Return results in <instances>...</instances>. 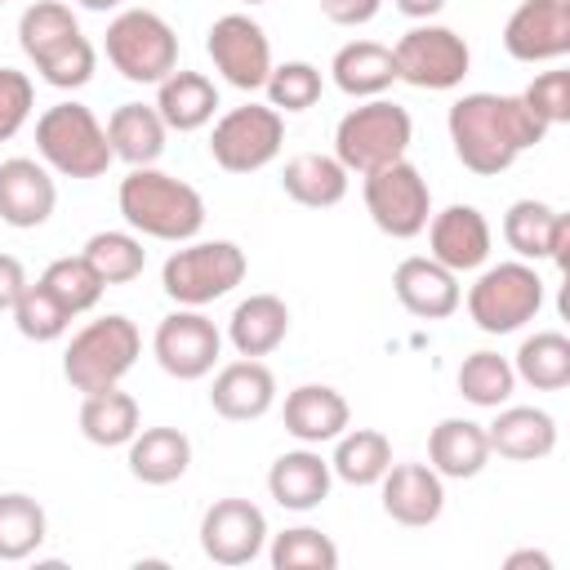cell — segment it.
<instances>
[{"label":"cell","instance_id":"12","mask_svg":"<svg viewBox=\"0 0 570 570\" xmlns=\"http://www.w3.org/2000/svg\"><path fill=\"white\" fill-rule=\"evenodd\" d=\"M151 352H156V361H160L165 374L191 383V379H205L218 365L223 334H218V325L200 307H178V312H169L156 325Z\"/></svg>","mask_w":570,"mask_h":570},{"label":"cell","instance_id":"10","mask_svg":"<svg viewBox=\"0 0 570 570\" xmlns=\"http://www.w3.org/2000/svg\"><path fill=\"white\" fill-rule=\"evenodd\" d=\"M281 142H285V116L276 107L245 102L218 116L209 134V156L227 174H254L281 156Z\"/></svg>","mask_w":570,"mask_h":570},{"label":"cell","instance_id":"29","mask_svg":"<svg viewBox=\"0 0 570 570\" xmlns=\"http://www.w3.org/2000/svg\"><path fill=\"white\" fill-rule=\"evenodd\" d=\"M165 120L156 107L147 102H120L111 116H107V142H111V156L129 160V165H156L160 151H165Z\"/></svg>","mask_w":570,"mask_h":570},{"label":"cell","instance_id":"49","mask_svg":"<svg viewBox=\"0 0 570 570\" xmlns=\"http://www.w3.org/2000/svg\"><path fill=\"white\" fill-rule=\"evenodd\" d=\"M503 566H508V570H521V566H534V570H552L548 552H534V548H525V552H512Z\"/></svg>","mask_w":570,"mask_h":570},{"label":"cell","instance_id":"25","mask_svg":"<svg viewBox=\"0 0 570 570\" xmlns=\"http://www.w3.org/2000/svg\"><path fill=\"white\" fill-rule=\"evenodd\" d=\"M428 459H432V472L436 476H450V481L476 476L490 463L485 428L472 423V419H441L432 428V436H428Z\"/></svg>","mask_w":570,"mask_h":570},{"label":"cell","instance_id":"39","mask_svg":"<svg viewBox=\"0 0 570 570\" xmlns=\"http://www.w3.org/2000/svg\"><path fill=\"white\" fill-rule=\"evenodd\" d=\"M40 285L71 312V316H80V312H89V307H98V298H102V276L94 272V263L85 258V254H67V258H53L49 267H45V276H40Z\"/></svg>","mask_w":570,"mask_h":570},{"label":"cell","instance_id":"41","mask_svg":"<svg viewBox=\"0 0 570 570\" xmlns=\"http://www.w3.org/2000/svg\"><path fill=\"white\" fill-rule=\"evenodd\" d=\"M13 325H18V334L31 338V343H53V338L67 334L71 312L36 281V285H27V289L18 294V303H13Z\"/></svg>","mask_w":570,"mask_h":570},{"label":"cell","instance_id":"14","mask_svg":"<svg viewBox=\"0 0 570 570\" xmlns=\"http://www.w3.org/2000/svg\"><path fill=\"white\" fill-rule=\"evenodd\" d=\"M267 517L249 499H218L200 517V548L214 566H249L263 552Z\"/></svg>","mask_w":570,"mask_h":570},{"label":"cell","instance_id":"45","mask_svg":"<svg viewBox=\"0 0 570 570\" xmlns=\"http://www.w3.org/2000/svg\"><path fill=\"white\" fill-rule=\"evenodd\" d=\"M31 107H36L31 76L27 71H13V67H0V142H9L27 125Z\"/></svg>","mask_w":570,"mask_h":570},{"label":"cell","instance_id":"46","mask_svg":"<svg viewBox=\"0 0 570 570\" xmlns=\"http://www.w3.org/2000/svg\"><path fill=\"white\" fill-rule=\"evenodd\" d=\"M379 9H383V0H321V13L334 27H365Z\"/></svg>","mask_w":570,"mask_h":570},{"label":"cell","instance_id":"7","mask_svg":"<svg viewBox=\"0 0 570 570\" xmlns=\"http://www.w3.org/2000/svg\"><path fill=\"white\" fill-rule=\"evenodd\" d=\"M245 281V249L232 240H196L165 258L160 285L178 307H205Z\"/></svg>","mask_w":570,"mask_h":570},{"label":"cell","instance_id":"16","mask_svg":"<svg viewBox=\"0 0 570 570\" xmlns=\"http://www.w3.org/2000/svg\"><path fill=\"white\" fill-rule=\"evenodd\" d=\"M392 289L401 298V307L419 321H445L459 312L463 303V289H459V272L441 267L432 254H414V258H401L396 272H392Z\"/></svg>","mask_w":570,"mask_h":570},{"label":"cell","instance_id":"4","mask_svg":"<svg viewBox=\"0 0 570 570\" xmlns=\"http://www.w3.org/2000/svg\"><path fill=\"white\" fill-rule=\"evenodd\" d=\"M36 151L62 178H98L116 160L107 125L85 102H53L36 120Z\"/></svg>","mask_w":570,"mask_h":570},{"label":"cell","instance_id":"11","mask_svg":"<svg viewBox=\"0 0 570 570\" xmlns=\"http://www.w3.org/2000/svg\"><path fill=\"white\" fill-rule=\"evenodd\" d=\"M392 62H396V80L414 89H454L472 67V49L459 31L419 22L392 45Z\"/></svg>","mask_w":570,"mask_h":570},{"label":"cell","instance_id":"21","mask_svg":"<svg viewBox=\"0 0 570 570\" xmlns=\"http://www.w3.org/2000/svg\"><path fill=\"white\" fill-rule=\"evenodd\" d=\"M490 454H503L512 463H534L557 450V419L534 405H503L494 423H485Z\"/></svg>","mask_w":570,"mask_h":570},{"label":"cell","instance_id":"30","mask_svg":"<svg viewBox=\"0 0 570 570\" xmlns=\"http://www.w3.org/2000/svg\"><path fill=\"white\" fill-rule=\"evenodd\" d=\"M191 441L178 428H138L129 441V472L142 485H169L187 472Z\"/></svg>","mask_w":570,"mask_h":570},{"label":"cell","instance_id":"47","mask_svg":"<svg viewBox=\"0 0 570 570\" xmlns=\"http://www.w3.org/2000/svg\"><path fill=\"white\" fill-rule=\"evenodd\" d=\"M27 285H31L27 281V267L13 254H0V312H13V303H18V294Z\"/></svg>","mask_w":570,"mask_h":570},{"label":"cell","instance_id":"44","mask_svg":"<svg viewBox=\"0 0 570 570\" xmlns=\"http://www.w3.org/2000/svg\"><path fill=\"white\" fill-rule=\"evenodd\" d=\"M521 102L552 129V125H566L570 120V71H543L525 85Z\"/></svg>","mask_w":570,"mask_h":570},{"label":"cell","instance_id":"19","mask_svg":"<svg viewBox=\"0 0 570 570\" xmlns=\"http://www.w3.org/2000/svg\"><path fill=\"white\" fill-rule=\"evenodd\" d=\"M379 485H383V512L396 525H410V530L432 525L445 508V485L432 472V463H392Z\"/></svg>","mask_w":570,"mask_h":570},{"label":"cell","instance_id":"27","mask_svg":"<svg viewBox=\"0 0 570 570\" xmlns=\"http://www.w3.org/2000/svg\"><path fill=\"white\" fill-rule=\"evenodd\" d=\"M289 334V307L276 294H249L236 303L232 321H227V338L240 356H267L285 343Z\"/></svg>","mask_w":570,"mask_h":570},{"label":"cell","instance_id":"51","mask_svg":"<svg viewBox=\"0 0 570 570\" xmlns=\"http://www.w3.org/2000/svg\"><path fill=\"white\" fill-rule=\"evenodd\" d=\"M240 4H263V0H240Z\"/></svg>","mask_w":570,"mask_h":570},{"label":"cell","instance_id":"52","mask_svg":"<svg viewBox=\"0 0 570 570\" xmlns=\"http://www.w3.org/2000/svg\"><path fill=\"white\" fill-rule=\"evenodd\" d=\"M0 4H4V0H0Z\"/></svg>","mask_w":570,"mask_h":570},{"label":"cell","instance_id":"48","mask_svg":"<svg viewBox=\"0 0 570 570\" xmlns=\"http://www.w3.org/2000/svg\"><path fill=\"white\" fill-rule=\"evenodd\" d=\"M396 9H401L405 18H414V22H428L432 13L445 9V0H396Z\"/></svg>","mask_w":570,"mask_h":570},{"label":"cell","instance_id":"5","mask_svg":"<svg viewBox=\"0 0 570 570\" xmlns=\"http://www.w3.org/2000/svg\"><path fill=\"white\" fill-rule=\"evenodd\" d=\"M414 138V125H410V111L401 102H387V98H370L361 107H352L338 129H334V160L347 169V174H370L379 165H392L405 156Z\"/></svg>","mask_w":570,"mask_h":570},{"label":"cell","instance_id":"1","mask_svg":"<svg viewBox=\"0 0 570 570\" xmlns=\"http://www.w3.org/2000/svg\"><path fill=\"white\" fill-rule=\"evenodd\" d=\"M445 125L454 156L463 160V169L481 178L512 169V160L548 134V125L521 102V94H463L450 107Z\"/></svg>","mask_w":570,"mask_h":570},{"label":"cell","instance_id":"40","mask_svg":"<svg viewBox=\"0 0 570 570\" xmlns=\"http://www.w3.org/2000/svg\"><path fill=\"white\" fill-rule=\"evenodd\" d=\"M272 566L276 570H334L338 548L316 525H294V530H281L272 539Z\"/></svg>","mask_w":570,"mask_h":570},{"label":"cell","instance_id":"24","mask_svg":"<svg viewBox=\"0 0 570 570\" xmlns=\"http://www.w3.org/2000/svg\"><path fill=\"white\" fill-rule=\"evenodd\" d=\"M330 481H334L330 459H321L312 445L281 454V459L272 463V472H267L272 499H276L281 508H289V512H312L316 503H325Z\"/></svg>","mask_w":570,"mask_h":570},{"label":"cell","instance_id":"43","mask_svg":"<svg viewBox=\"0 0 570 570\" xmlns=\"http://www.w3.org/2000/svg\"><path fill=\"white\" fill-rule=\"evenodd\" d=\"M31 67H36V71H40V80H45V85H53V89H80V85H89V80H94L98 53H94L89 36L80 31L76 40L58 45L53 53H45V58H40V62H31Z\"/></svg>","mask_w":570,"mask_h":570},{"label":"cell","instance_id":"8","mask_svg":"<svg viewBox=\"0 0 570 570\" xmlns=\"http://www.w3.org/2000/svg\"><path fill=\"white\" fill-rule=\"evenodd\" d=\"M539 307H543V276L525 258L485 267L468 289V316L485 334H512L525 321H534Z\"/></svg>","mask_w":570,"mask_h":570},{"label":"cell","instance_id":"35","mask_svg":"<svg viewBox=\"0 0 570 570\" xmlns=\"http://www.w3.org/2000/svg\"><path fill=\"white\" fill-rule=\"evenodd\" d=\"M76 36H80V22L62 0H36L18 18V45L31 62H40L45 53H53L58 45H67Z\"/></svg>","mask_w":570,"mask_h":570},{"label":"cell","instance_id":"18","mask_svg":"<svg viewBox=\"0 0 570 570\" xmlns=\"http://www.w3.org/2000/svg\"><path fill=\"white\" fill-rule=\"evenodd\" d=\"M53 205H58V187L45 165H36L31 156L0 160V223L27 232L49 223Z\"/></svg>","mask_w":570,"mask_h":570},{"label":"cell","instance_id":"26","mask_svg":"<svg viewBox=\"0 0 570 570\" xmlns=\"http://www.w3.org/2000/svg\"><path fill=\"white\" fill-rule=\"evenodd\" d=\"M156 111L165 120V129H178V134H191L200 125L214 120L218 111V89L209 76L200 71H169L160 85H156Z\"/></svg>","mask_w":570,"mask_h":570},{"label":"cell","instance_id":"33","mask_svg":"<svg viewBox=\"0 0 570 570\" xmlns=\"http://www.w3.org/2000/svg\"><path fill=\"white\" fill-rule=\"evenodd\" d=\"M334 459H330V472L347 485H379L383 472L392 468V441L374 428H343L334 436Z\"/></svg>","mask_w":570,"mask_h":570},{"label":"cell","instance_id":"22","mask_svg":"<svg viewBox=\"0 0 570 570\" xmlns=\"http://www.w3.org/2000/svg\"><path fill=\"white\" fill-rule=\"evenodd\" d=\"M566 236H570V218L557 214L543 200H517L503 214V240L508 249H517V258H566Z\"/></svg>","mask_w":570,"mask_h":570},{"label":"cell","instance_id":"15","mask_svg":"<svg viewBox=\"0 0 570 570\" xmlns=\"http://www.w3.org/2000/svg\"><path fill=\"white\" fill-rule=\"evenodd\" d=\"M503 49L517 62H552L570 53V4L566 0H521L503 22Z\"/></svg>","mask_w":570,"mask_h":570},{"label":"cell","instance_id":"32","mask_svg":"<svg viewBox=\"0 0 570 570\" xmlns=\"http://www.w3.org/2000/svg\"><path fill=\"white\" fill-rule=\"evenodd\" d=\"M512 374L534 392H561L570 383V338L561 330H534L530 338H521Z\"/></svg>","mask_w":570,"mask_h":570},{"label":"cell","instance_id":"31","mask_svg":"<svg viewBox=\"0 0 570 570\" xmlns=\"http://www.w3.org/2000/svg\"><path fill=\"white\" fill-rule=\"evenodd\" d=\"M281 187L289 200L307 205V209H330L347 196V169L334 160V156H321V151H303L294 160H285L281 169Z\"/></svg>","mask_w":570,"mask_h":570},{"label":"cell","instance_id":"50","mask_svg":"<svg viewBox=\"0 0 570 570\" xmlns=\"http://www.w3.org/2000/svg\"><path fill=\"white\" fill-rule=\"evenodd\" d=\"M80 9H94V13H107V9H116V4H125V0H76Z\"/></svg>","mask_w":570,"mask_h":570},{"label":"cell","instance_id":"2","mask_svg":"<svg viewBox=\"0 0 570 570\" xmlns=\"http://www.w3.org/2000/svg\"><path fill=\"white\" fill-rule=\"evenodd\" d=\"M120 218L151 236V240H191L200 227H205V200L191 183L156 169V165H134L125 178H120Z\"/></svg>","mask_w":570,"mask_h":570},{"label":"cell","instance_id":"3","mask_svg":"<svg viewBox=\"0 0 570 570\" xmlns=\"http://www.w3.org/2000/svg\"><path fill=\"white\" fill-rule=\"evenodd\" d=\"M142 352V334L129 316L111 312L89 321L85 330L71 334L67 352H62V374L76 392H102V387H120V379L134 370Z\"/></svg>","mask_w":570,"mask_h":570},{"label":"cell","instance_id":"23","mask_svg":"<svg viewBox=\"0 0 570 570\" xmlns=\"http://www.w3.org/2000/svg\"><path fill=\"white\" fill-rule=\"evenodd\" d=\"M347 423H352V410L343 392H334L330 383H303L285 396V432L303 445H325Z\"/></svg>","mask_w":570,"mask_h":570},{"label":"cell","instance_id":"36","mask_svg":"<svg viewBox=\"0 0 570 570\" xmlns=\"http://www.w3.org/2000/svg\"><path fill=\"white\" fill-rule=\"evenodd\" d=\"M45 508L31 494H0V561H22L45 543Z\"/></svg>","mask_w":570,"mask_h":570},{"label":"cell","instance_id":"6","mask_svg":"<svg viewBox=\"0 0 570 570\" xmlns=\"http://www.w3.org/2000/svg\"><path fill=\"white\" fill-rule=\"evenodd\" d=\"M107 62L134 85H160L178 71V36L151 9H125L107 22Z\"/></svg>","mask_w":570,"mask_h":570},{"label":"cell","instance_id":"38","mask_svg":"<svg viewBox=\"0 0 570 570\" xmlns=\"http://www.w3.org/2000/svg\"><path fill=\"white\" fill-rule=\"evenodd\" d=\"M85 258L94 263V272L102 276V285H125L138 281L147 267V249L134 232H94L85 240Z\"/></svg>","mask_w":570,"mask_h":570},{"label":"cell","instance_id":"42","mask_svg":"<svg viewBox=\"0 0 570 570\" xmlns=\"http://www.w3.org/2000/svg\"><path fill=\"white\" fill-rule=\"evenodd\" d=\"M267 89V107H276L281 116L285 111H307L321 102V71L312 62H281L267 71L263 80Z\"/></svg>","mask_w":570,"mask_h":570},{"label":"cell","instance_id":"37","mask_svg":"<svg viewBox=\"0 0 570 570\" xmlns=\"http://www.w3.org/2000/svg\"><path fill=\"white\" fill-rule=\"evenodd\" d=\"M512 387H517V374H512V361L508 356H499V352H472V356H463V365H459V392H463V401H472L481 410H499V405H508Z\"/></svg>","mask_w":570,"mask_h":570},{"label":"cell","instance_id":"28","mask_svg":"<svg viewBox=\"0 0 570 570\" xmlns=\"http://www.w3.org/2000/svg\"><path fill=\"white\" fill-rule=\"evenodd\" d=\"M334 71V85L347 94V98H379L383 89L396 85V62H392V49L379 45V40H352L334 53L330 62Z\"/></svg>","mask_w":570,"mask_h":570},{"label":"cell","instance_id":"13","mask_svg":"<svg viewBox=\"0 0 570 570\" xmlns=\"http://www.w3.org/2000/svg\"><path fill=\"white\" fill-rule=\"evenodd\" d=\"M205 49L218 67V76L245 94L263 89L267 71H272V45H267V31L249 18V13H223L214 18L209 36H205Z\"/></svg>","mask_w":570,"mask_h":570},{"label":"cell","instance_id":"20","mask_svg":"<svg viewBox=\"0 0 570 570\" xmlns=\"http://www.w3.org/2000/svg\"><path fill=\"white\" fill-rule=\"evenodd\" d=\"M209 405H214V414H223V419H232V423L263 419V414L276 405V374H272L258 356L232 361V365H223V370L214 374Z\"/></svg>","mask_w":570,"mask_h":570},{"label":"cell","instance_id":"17","mask_svg":"<svg viewBox=\"0 0 570 570\" xmlns=\"http://www.w3.org/2000/svg\"><path fill=\"white\" fill-rule=\"evenodd\" d=\"M428 245L432 258L450 272H472L490 258V223L476 205H450L428 218Z\"/></svg>","mask_w":570,"mask_h":570},{"label":"cell","instance_id":"34","mask_svg":"<svg viewBox=\"0 0 570 570\" xmlns=\"http://www.w3.org/2000/svg\"><path fill=\"white\" fill-rule=\"evenodd\" d=\"M80 432H85V441H94L102 450L129 445L134 432H138V401L120 387L89 392L85 405H80Z\"/></svg>","mask_w":570,"mask_h":570},{"label":"cell","instance_id":"9","mask_svg":"<svg viewBox=\"0 0 570 570\" xmlns=\"http://www.w3.org/2000/svg\"><path fill=\"white\" fill-rule=\"evenodd\" d=\"M361 178H365V187H361L365 191V209H370V218H374V227L383 236L410 240V236H419L428 227L432 191H428V178L405 156L392 160V165H379V169H370Z\"/></svg>","mask_w":570,"mask_h":570}]
</instances>
